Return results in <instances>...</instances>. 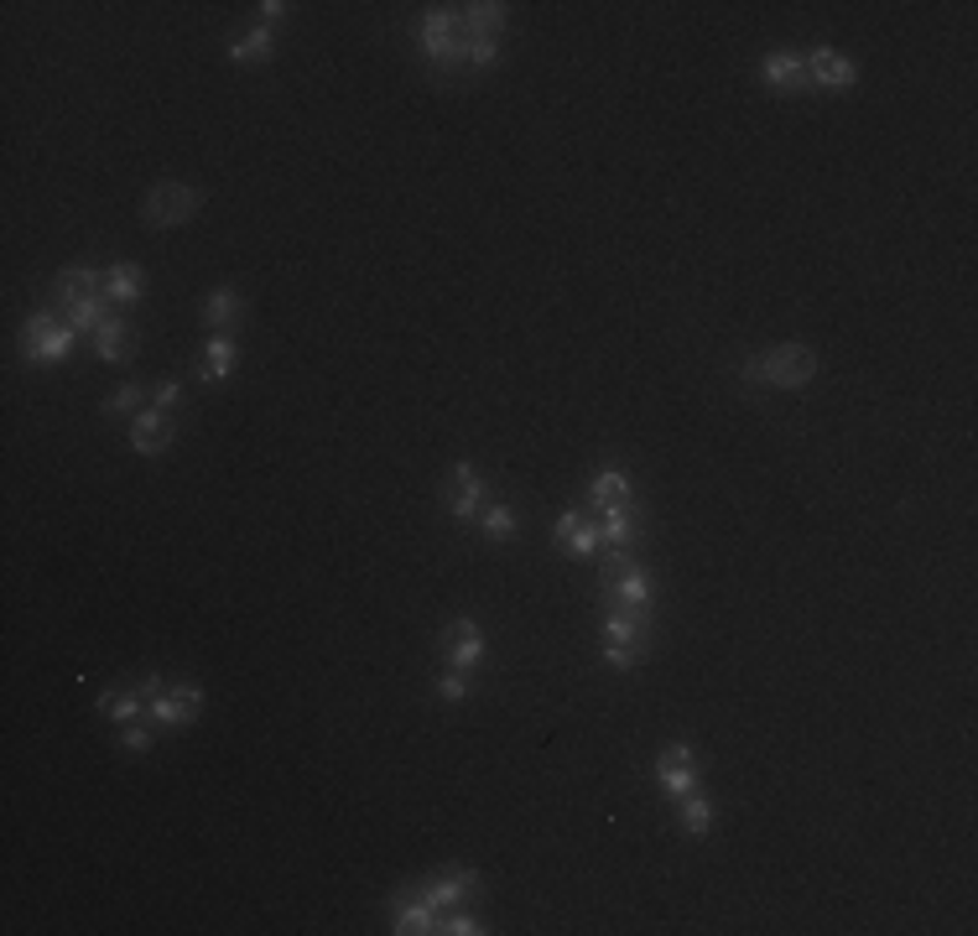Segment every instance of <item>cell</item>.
<instances>
[{"instance_id":"f1b7e54d","label":"cell","mask_w":978,"mask_h":936,"mask_svg":"<svg viewBox=\"0 0 978 936\" xmlns=\"http://www.w3.org/2000/svg\"><path fill=\"white\" fill-rule=\"evenodd\" d=\"M500 63V42H484V37H463V69H495Z\"/></svg>"},{"instance_id":"2e32d148","label":"cell","mask_w":978,"mask_h":936,"mask_svg":"<svg viewBox=\"0 0 978 936\" xmlns=\"http://www.w3.org/2000/svg\"><path fill=\"white\" fill-rule=\"evenodd\" d=\"M484 500H490V490L479 484L474 464H454V494H448V515H454V520H474V515L484 510Z\"/></svg>"},{"instance_id":"e575fe53","label":"cell","mask_w":978,"mask_h":936,"mask_svg":"<svg viewBox=\"0 0 978 936\" xmlns=\"http://www.w3.org/2000/svg\"><path fill=\"white\" fill-rule=\"evenodd\" d=\"M177 396H183V385H177V380H162V385H157V406H162V411H172Z\"/></svg>"},{"instance_id":"d6a6232c","label":"cell","mask_w":978,"mask_h":936,"mask_svg":"<svg viewBox=\"0 0 978 936\" xmlns=\"http://www.w3.org/2000/svg\"><path fill=\"white\" fill-rule=\"evenodd\" d=\"M432 692H437V698H443V702H463V698H469V677H463V672H454V666H448V672H443V677L432 681Z\"/></svg>"},{"instance_id":"9a60e30c","label":"cell","mask_w":978,"mask_h":936,"mask_svg":"<svg viewBox=\"0 0 978 936\" xmlns=\"http://www.w3.org/2000/svg\"><path fill=\"white\" fill-rule=\"evenodd\" d=\"M437 921H443V911H432L422 895H396V900H391V932L428 936V932H437Z\"/></svg>"},{"instance_id":"4dcf8cb0","label":"cell","mask_w":978,"mask_h":936,"mask_svg":"<svg viewBox=\"0 0 978 936\" xmlns=\"http://www.w3.org/2000/svg\"><path fill=\"white\" fill-rule=\"evenodd\" d=\"M141 385H120L115 396H104V417H136L141 411Z\"/></svg>"},{"instance_id":"30bf717a","label":"cell","mask_w":978,"mask_h":936,"mask_svg":"<svg viewBox=\"0 0 978 936\" xmlns=\"http://www.w3.org/2000/svg\"><path fill=\"white\" fill-rule=\"evenodd\" d=\"M760 78L770 84V89H781V94H807L812 89L807 52H787V47L765 52V58H760Z\"/></svg>"},{"instance_id":"6da1fadb","label":"cell","mask_w":978,"mask_h":936,"mask_svg":"<svg viewBox=\"0 0 978 936\" xmlns=\"http://www.w3.org/2000/svg\"><path fill=\"white\" fill-rule=\"evenodd\" d=\"M817 374V354L807 344H776L770 354H755L740 365V385H776V391H802Z\"/></svg>"},{"instance_id":"9c48e42d","label":"cell","mask_w":978,"mask_h":936,"mask_svg":"<svg viewBox=\"0 0 978 936\" xmlns=\"http://www.w3.org/2000/svg\"><path fill=\"white\" fill-rule=\"evenodd\" d=\"M172 438H177V421H172V411H162V406H146V411L131 417V447L146 453V458L168 453Z\"/></svg>"},{"instance_id":"ba28073f","label":"cell","mask_w":978,"mask_h":936,"mask_svg":"<svg viewBox=\"0 0 978 936\" xmlns=\"http://www.w3.org/2000/svg\"><path fill=\"white\" fill-rule=\"evenodd\" d=\"M656 780H661V791L667 796H688L697 780H703V760H697V749L692 744H667L656 754Z\"/></svg>"},{"instance_id":"3957f363","label":"cell","mask_w":978,"mask_h":936,"mask_svg":"<svg viewBox=\"0 0 978 936\" xmlns=\"http://www.w3.org/2000/svg\"><path fill=\"white\" fill-rule=\"evenodd\" d=\"M203 713V692L198 687H188V681H146V718L151 724H162V728H183V724H193Z\"/></svg>"},{"instance_id":"1f68e13d","label":"cell","mask_w":978,"mask_h":936,"mask_svg":"<svg viewBox=\"0 0 978 936\" xmlns=\"http://www.w3.org/2000/svg\"><path fill=\"white\" fill-rule=\"evenodd\" d=\"M437 932H443V936H479L484 926H479V915H469V911H443Z\"/></svg>"},{"instance_id":"ffe728a7","label":"cell","mask_w":978,"mask_h":936,"mask_svg":"<svg viewBox=\"0 0 978 936\" xmlns=\"http://www.w3.org/2000/svg\"><path fill=\"white\" fill-rule=\"evenodd\" d=\"M598 531H604V541H609L615 552H630V546H635V537H641V520H635V505H615V510H604V520H598Z\"/></svg>"},{"instance_id":"f546056e","label":"cell","mask_w":978,"mask_h":936,"mask_svg":"<svg viewBox=\"0 0 978 936\" xmlns=\"http://www.w3.org/2000/svg\"><path fill=\"white\" fill-rule=\"evenodd\" d=\"M479 526H484L490 541H510L516 537V510H510V505H490V510L479 515Z\"/></svg>"},{"instance_id":"7402d4cb","label":"cell","mask_w":978,"mask_h":936,"mask_svg":"<svg viewBox=\"0 0 978 936\" xmlns=\"http://www.w3.org/2000/svg\"><path fill=\"white\" fill-rule=\"evenodd\" d=\"M239 312H245V303H239L235 286H214L209 303H203V323L214 328V333H230V323H235Z\"/></svg>"},{"instance_id":"ac0fdd59","label":"cell","mask_w":978,"mask_h":936,"mask_svg":"<svg viewBox=\"0 0 978 936\" xmlns=\"http://www.w3.org/2000/svg\"><path fill=\"white\" fill-rule=\"evenodd\" d=\"M141 292H146V271H141V266H131V260H115V271H104V297H110L115 307L141 303Z\"/></svg>"},{"instance_id":"d4e9b609","label":"cell","mask_w":978,"mask_h":936,"mask_svg":"<svg viewBox=\"0 0 978 936\" xmlns=\"http://www.w3.org/2000/svg\"><path fill=\"white\" fill-rule=\"evenodd\" d=\"M677 812H682V827H688L692 838H708L714 833V806H708V796L692 786L688 796H677Z\"/></svg>"},{"instance_id":"836d02e7","label":"cell","mask_w":978,"mask_h":936,"mask_svg":"<svg viewBox=\"0 0 978 936\" xmlns=\"http://www.w3.org/2000/svg\"><path fill=\"white\" fill-rule=\"evenodd\" d=\"M120 744L131 749V754H146V749H151V718H146V724H125Z\"/></svg>"},{"instance_id":"d590c367","label":"cell","mask_w":978,"mask_h":936,"mask_svg":"<svg viewBox=\"0 0 978 936\" xmlns=\"http://www.w3.org/2000/svg\"><path fill=\"white\" fill-rule=\"evenodd\" d=\"M261 22H265V26L287 22V5H282V0H265V5H261Z\"/></svg>"},{"instance_id":"8992f818","label":"cell","mask_w":978,"mask_h":936,"mask_svg":"<svg viewBox=\"0 0 978 936\" xmlns=\"http://www.w3.org/2000/svg\"><path fill=\"white\" fill-rule=\"evenodd\" d=\"M422 47H428L432 69H463V26H458V11H443L432 5L422 16Z\"/></svg>"},{"instance_id":"4316f807","label":"cell","mask_w":978,"mask_h":936,"mask_svg":"<svg viewBox=\"0 0 978 936\" xmlns=\"http://www.w3.org/2000/svg\"><path fill=\"white\" fill-rule=\"evenodd\" d=\"M99 713L115 718V724H136V718H146V687H136V692H104V698H99Z\"/></svg>"},{"instance_id":"e0dca14e","label":"cell","mask_w":978,"mask_h":936,"mask_svg":"<svg viewBox=\"0 0 978 936\" xmlns=\"http://www.w3.org/2000/svg\"><path fill=\"white\" fill-rule=\"evenodd\" d=\"M458 26H463V37H484V42H500L505 5H500V0H479V5H463V11H458Z\"/></svg>"},{"instance_id":"83f0119b","label":"cell","mask_w":978,"mask_h":936,"mask_svg":"<svg viewBox=\"0 0 978 936\" xmlns=\"http://www.w3.org/2000/svg\"><path fill=\"white\" fill-rule=\"evenodd\" d=\"M104 318H110V297H78V303H69L73 333H89V338H95L99 328H104Z\"/></svg>"},{"instance_id":"7c38bea8","label":"cell","mask_w":978,"mask_h":936,"mask_svg":"<svg viewBox=\"0 0 978 936\" xmlns=\"http://www.w3.org/2000/svg\"><path fill=\"white\" fill-rule=\"evenodd\" d=\"M443 651H448V666H454V672H474L479 661H484V635H479L474 619H454V625L443 630Z\"/></svg>"},{"instance_id":"4fadbf2b","label":"cell","mask_w":978,"mask_h":936,"mask_svg":"<svg viewBox=\"0 0 978 936\" xmlns=\"http://www.w3.org/2000/svg\"><path fill=\"white\" fill-rule=\"evenodd\" d=\"M807 78H812V84H822V89H854L859 69H854L838 47H812V52H807Z\"/></svg>"},{"instance_id":"d6986e66","label":"cell","mask_w":978,"mask_h":936,"mask_svg":"<svg viewBox=\"0 0 978 936\" xmlns=\"http://www.w3.org/2000/svg\"><path fill=\"white\" fill-rule=\"evenodd\" d=\"M95 354L104 359V365H125L131 354H136V344H131V328H125V318H104V328L95 333Z\"/></svg>"},{"instance_id":"44dd1931","label":"cell","mask_w":978,"mask_h":936,"mask_svg":"<svg viewBox=\"0 0 978 936\" xmlns=\"http://www.w3.org/2000/svg\"><path fill=\"white\" fill-rule=\"evenodd\" d=\"M271 47H276V26H250L245 37L230 42V63H265L271 58Z\"/></svg>"},{"instance_id":"5bb4252c","label":"cell","mask_w":978,"mask_h":936,"mask_svg":"<svg viewBox=\"0 0 978 936\" xmlns=\"http://www.w3.org/2000/svg\"><path fill=\"white\" fill-rule=\"evenodd\" d=\"M474 885H479L474 869H443V874H432V879H428L422 889H417V895L428 900L432 911H454V906H458V900H463V895H469Z\"/></svg>"},{"instance_id":"52a82bcc","label":"cell","mask_w":978,"mask_h":936,"mask_svg":"<svg viewBox=\"0 0 978 936\" xmlns=\"http://www.w3.org/2000/svg\"><path fill=\"white\" fill-rule=\"evenodd\" d=\"M604 599H609V608H620V614L641 619V625L656 619V604H651V578H645V567H635V562H624L620 572L604 583Z\"/></svg>"},{"instance_id":"5b68a950","label":"cell","mask_w":978,"mask_h":936,"mask_svg":"<svg viewBox=\"0 0 978 936\" xmlns=\"http://www.w3.org/2000/svg\"><path fill=\"white\" fill-rule=\"evenodd\" d=\"M73 333L69 323H58L52 312H32L22 323V354L32 359V365H63L73 354Z\"/></svg>"},{"instance_id":"277c9868","label":"cell","mask_w":978,"mask_h":936,"mask_svg":"<svg viewBox=\"0 0 978 936\" xmlns=\"http://www.w3.org/2000/svg\"><path fill=\"white\" fill-rule=\"evenodd\" d=\"M198 209H203V193H198V187L162 183V187H151V193H146L141 219H146V230H177V224H188Z\"/></svg>"},{"instance_id":"cb8c5ba5","label":"cell","mask_w":978,"mask_h":936,"mask_svg":"<svg viewBox=\"0 0 978 936\" xmlns=\"http://www.w3.org/2000/svg\"><path fill=\"white\" fill-rule=\"evenodd\" d=\"M589 500H594V510H615V505H630V484H624L620 468H598L594 484H589Z\"/></svg>"},{"instance_id":"603a6c76","label":"cell","mask_w":978,"mask_h":936,"mask_svg":"<svg viewBox=\"0 0 978 936\" xmlns=\"http://www.w3.org/2000/svg\"><path fill=\"white\" fill-rule=\"evenodd\" d=\"M58 297H63V303H78V297H104V276H99L95 266H69V271L58 276Z\"/></svg>"},{"instance_id":"8fae6325","label":"cell","mask_w":978,"mask_h":936,"mask_svg":"<svg viewBox=\"0 0 978 936\" xmlns=\"http://www.w3.org/2000/svg\"><path fill=\"white\" fill-rule=\"evenodd\" d=\"M552 537H557V546H562L568 557H594L598 546H604V531H598V520H583V510H562V515H557Z\"/></svg>"},{"instance_id":"7a4b0ae2","label":"cell","mask_w":978,"mask_h":936,"mask_svg":"<svg viewBox=\"0 0 978 936\" xmlns=\"http://www.w3.org/2000/svg\"><path fill=\"white\" fill-rule=\"evenodd\" d=\"M645 655H651V625L630 619L620 608H609V614H604V661H609L615 672H630V666H641Z\"/></svg>"},{"instance_id":"484cf974","label":"cell","mask_w":978,"mask_h":936,"mask_svg":"<svg viewBox=\"0 0 978 936\" xmlns=\"http://www.w3.org/2000/svg\"><path fill=\"white\" fill-rule=\"evenodd\" d=\"M203 380H224V374L235 370V359H239V344L230 338V333H209V344H203Z\"/></svg>"}]
</instances>
